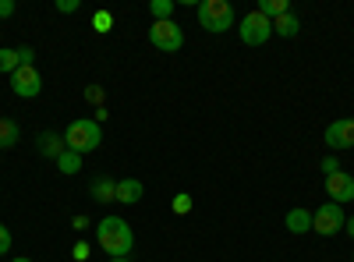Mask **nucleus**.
I'll use <instances>...</instances> for the list:
<instances>
[{
	"label": "nucleus",
	"instance_id": "7",
	"mask_svg": "<svg viewBox=\"0 0 354 262\" xmlns=\"http://www.w3.org/2000/svg\"><path fill=\"white\" fill-rule=\"evenodd\" d=\"M11 93L21 96V100H32L43 93V78L36 71V64H21L15 75H11Z\"/></svg>",
	"mask_w": 354,
	"mask_h": 262
},
{
	"label": "nucleus",
	"instance_id": "17",
	"mask_svg": "<svg viewBox=\"0 0 354 262\" xmlns=\"http://www.w3.org/2000/svg\"><path fill=\"white\" fill-rule=\"evenodd\" d=\"M18 68H21V57H18V50L0 46V75H15Z\"/></svg>",
	"mask_w": 354,
	"mask_h": 262
},
{
	"label": "nucleus",
	"instance_id": "26",
	"mask_svg": "<svg viewBox=\"0 0 354 262\" xmlns=\"http://www.w3.org/2000/svg\"><path fill=\"white\" fill-rule=\"evenodd\" d=\"M18 57H21V64H36V50L32 46H18Z\"/></svg>",
	"mask_w": 354,
	"mask_h": 262
},
{
	"label": "nucleus",
	"instance_id": "3",
	"mask_svg": "<svg viewBox=\"0 0 354 262\" xmlns=\"http://www.w3.org/2000/svg\"><path fill=\"white\" fill-rule=\"evenodd\" d=\"M198 15V25L205 28V32H227V28H234V8L227 4V0H202V4L195 8Z\"/></svg>",
	"mask_w": 354,
	"mask_h": 262
},
{
	"label": "nucleus",
	"instance_id": "10",
	"mask_svg": "<svg viewBox=\"0 0 354 262\" xmlns=\"http://www.w3.org/2000/svg\"><path fill=\"white\" fill-rule=\"evenodd\" d=\"M88 195H93L96 202H103V206L106 202H117V181L110 178V174H100V178L88 185Z\"/></svg>",
	"mask_w": 354,
	"mask_h": 262
},
{
	"label": "nucleus",
	"instance_id": "29",
	"mask_svg": "<svg viewBox=\"0 0 354 262\" xmlns=\"http://www.w3.org/2000/svg\"><path fill=\"white\" fill-rule=\"evenodd\" d=\"M71 223H75V230H85V227H88V216H82V213H78Z\"/></svg>",
	"mask_w": 354,
	"mask_h": 262
},
{
	"label": "nucleus",
	"instance_id": "16",
	"mask_svg": "<svg viewBox=\"0 0 354 262\" xmlns=\"http://www.w3.org/2000/svg\"><path fill=\"white\" fill-rule=\"evenodd\" d=\"M57 170L71 178V174H78V170H82V156H78V153H71V149H64L61 156H57Z\"/></svg>",
	"mask_w": 354,
	"mask_h": 262
},
{
	"label": "nucleus",
	"instance_id": "20",
	"mask_svg": "<svg viewBox=\"0 0 354 262\" xmlns=\"http://www.w3.org/2000/svg\"><path fill=\"white\" fill-rule=\"evenodd\" d=\"M103 100H106L103 85H88V89H85V103H96V106H103Z\"/></svg>",
	"mask_w": 354,
	"mask_h": 262
},
{
	"label": "nucleus",
	"instance_id": "8",
	"mask_svg": "<svg viewBox=\"0 0 354 262\" xmlns=\"http://www.w3.org/2000/svg\"><path fill=\"white\" fill-rule=\"evenodd\" d=\"M326 195L330 202H337V206H344V202H354V178L347 170H337L326 178Z\"/></svg>",
	"mask_w": 354,
	"mask_h": 262
},
{
	"label": "nucleus",
	"instance_id": "34",
	"mask_svg": "<svg viewBox=\"0 0 354 262\" xmlns=\"http://www.w3.org/2000/svg\"><path fill=\"white\" fill-rule=\"evenodd\" d=\"M0 153H4V149H0Z\"/></svg>",
	"mask_w": 354,
	"mask_h": 262
},
{
	"label": "nucleus",
	"instance_id": "31",
	"mask_svg": "<svg viewBox=\"0 0 354 262\" xmlns=\"http://www.w3.org/2000/svg\"><path fill=\"white\" fill-rule=\"evenodd\" d=\"M11 262H32V259H25V255H18V259H11Z\"/></svg>",
	"mask_w": 354,
	"mask_h": 262
},
{
	"label": "nucleus",
	"instance_id": "13",
	"mask_svg": "<svg viewBox=\"0 0 354 262\" xmlns=\"http://www.w3.org/2000/svg\"><path fill=\"white\" fill-rule=\"evenodd\" d=\"M283 223H287L290 234H308V230H312V213L301 209V206H294V209L283 216Z\"/></svg>",
	"mask_w": 354,
	"mask_h": 262
},
{
	"label": "nucleus",
	"instance_id": "24",
	"mask_svg": "<svg viewBox=\"0 0 354 262\" xmlns=\"http://www.w3.org/2000/svg\"><path fill=\"white\" fill-rule=\"evenodd\" d=\"M110 25H113L110 11H100V15H96V32H110Z\"/></svg>",
	"mask_w": 354,
	"mask_h": 262
},
{
	"label": "nucleus",
	"instance_id": "5",
	"mask_svg": "<svg viewBox=\"0 0 354 262\" xmlns=\"http://www.w3.org/2000/svg\"><path fill=\"white\" fill-rule=\"evenodd\" d=\"M344 209L337 206V202H322V206L312 213V230L319 238H333V234H340L344 230Z\"/></svg>",
	"mask_w": 354,
	"mask_h": 262
},
{
	"label": "nucleus",
	"instance_id": "12",
	"mask_svg": "<svg viewBox=\"0 0 354 262\" xmlns=\"http://www.w3.org/2000/svg\"><path fill=\"white\" fill-rule=\"evenodd\" d=\"M142 181L138 178H121L117 181V202H124V206H135V202L142 198Z\"/></svg>",
	"mask_w": 354,
	"mask_h": 262
},
{
	"label": "nucleus",
	"instance_id": "6",
	"mask_svg": "<svg viewBox=\"0 0 354 262\" xmlns=\"http://www.w3.org/2000/svg\"><path fill=\"white\" fill-rule=\"evenodd\" d=\"M149 43L163 53H177L185 46V32H181V25L177 21H153L149 25Z\"/></svg>",
	"mask_w": 354,
	"mask_h": 262
},
{
	"label": "nucleus",
	"instance_id": "25",
	"mask_svg": "<svg viewBox=\"0 0 354 262\" xmlns=\"http://www.w3.org/2000/svg\"><path fill=\"white\" fill-rule=\"evenodd\" d=\"M82 4H78V0H57V11H61V15H75Z\"/></svg>",
	"mask_w": 354,
	"mask_h": 262
},
{
	"label": "nucleus",
	"instance_id": "14",
	"mask_svg": "<svg viewBox=\"0 0 354 262\" xmlns=\"http://www.w3.org/2000/svg\"><path fill=\"white\" fill-rule=\"evenodd\" d=\"M298 15H294V11H287V15H280L277 21H273V36H283V39H294V36H298Z\"/></svg>",
	"mask_w": 354,
	"mask_h": 262
},
{
	"label": "nucleus",
	"instance_id": "27",
	"mask_svg": "<svg viewBox=\"0 0 354 262\" xmlns=\"http://www.w3.org/2000/svg\"><path fill=\"white\" fill-rule=\"evenodd\" d=\"M85 259H88V245L78 241V245H75V262H85Z\"/></svg>",
	"mask_w": 354,
	"mask_h": 262
},
{
	"label": "nucleus",
	"instance_id": "28",
	"mask_svg": "<svg viewBox=\"0 0 354 262\" xmlns=\"http://www.w3.org/2000/svg\"><path fill=\"white\" fill-rule=\"evenodd\" d=\"M15 15V0H0V18H11Z\"/></svg>",
	"mask_w": 354,
	"mask_h": 262
},
{
	"label": "nucleus",
	"instance_id": "4",
	"mask_svg": "<svg viewBox=\"0 0 354 262\" xmlns=\"http://www.w3.org/2000/svg\"><path fill=\"white\" fill-rule=\"evenodd\" d=\"M238 36L245 46H262L266 39L273 36V21L266 18L262 11H248L241 21H238Z\"/></svg>",
	"mask_w": 354,
	"mask_h": 262
},
{
	"label": "nucleus",
	"instance_id": "22",
	"mask_svg": "<svg viewBox=\"0 0 354 262\" xmlns=\"http://www.w3.org/2000/svg\"><path fill=\"white\" fill-rule=\"evenodd\" d=\"M11 252V230H8V223H0V255H8Z\"/></svg>",
	"mask_w": 354,
	"mask_h": 262
},
{
	"label": "nucleus",
	"instance_id": "11",
	"mask_svg": "<svg viewBox=\"0 0 354 262\" xmlns=\"http://www.w3.org/2000/svg\"><path fill=\"white\" fill-rule=\"evenodd\" d=\"M64 149H68V145H64V135H57V131H43V135H39V156L57 160Z\"/></svg>",
	"mask_w": 354,
	"mask_h": 262
},
{
	"label": "nucleus",
	"instance_id": "18",
	"mask_svg": "<svg viewBox=\"0 0 354 262\" xmlns=\"http://www.w3.org/2000/svg\"><path fill=\"white\" fill-rule=\"evenodd\" d=\"M255 11H262L270 21H277L280 15H287V11H290V4H287V0H262V4H259Z\"/></svg>",
	"mask_w": 354,
	"mask_h": 262
},
{
	"label": "nucleus",
	"instance_id": "33",
	"mask_svg": "<svg viewBox=\"0 0 354 262\" xmlns=\"http://www.w3.org/2000/svg\"><path fill=\"white\" fill-rule=\"evenodd\" d=\"M351 262H354V255H351Z\"/></svg>",
	"mask_w": 354,
	"mask_h": 262
},
{
	"label": "nucleus",
	"instance_id": "19",
	"mask_svg": "<svg viewBox=\"0 0 354 262\" xmlns=\"http://www.w3.org/2000/svg\"><path fill=\"white\" fill-rule=\"evenodd\" d=\"M149 15H153V21H170L174 0H153V4H149Z\"/></svg>",
	"mask_w": 354,
	"mask_h": 262
},
{
	"label": "nucleus",
	"instance_id": "30",
	"mask_svg": "<svg viewBox=\"0 0 354 262\" xmlns=\"http://www.w3.org/2000/svg\"><path fill=\"white\" fill-rule=\"evenodd\" d=\"M344 230H347V238H351V241H354V216H351V220H347V223H344Z\"/></svg>",
	"mask_w": 354,
	"mask_h": 262
},
{
	"label": "nucleus",
	"instance_id": "15",
	"mask_svg": "<svg viewBox=\"0 0 354 262\" xmlns=\"http://www.w3.org/2000/svg\"><path fill=\"white\" fill-rule=\"evenodd\" d=\"M18 138H21L18 121H11V118H0V149H11V145H18Z\"/></svg>",
	"mask_w": 354,
	"mask_h": 262
},
{
	"label": "nucleus",
	"instance_id": "9",
	"mask_svg": "<svg viewBox=\"0 0 354 262\" xmlns=\"http://www.w3.org/2000/svg\"><path fill=\"white\" fill-rule=\"evenodd\" d=\"M326 145H330L333 153H340V149H354V121H351V118L333 121V124L326 128Z\"/></svg>",
	"mask_w": 354,
	"mask_h": 262
},
{
	"label": "nucleus",
	"instance_id": "23",
	"mask_svg": "<svg viewBox=\"0 0 354 262\" xmlns=\"http://www.w3.org/2000/svg\"><path fill=\"white\" fill-rule=\"evenodd\" d=\"M319 170H322V174H326V178H330V174H337V170H340V163H337V156H322V163H319Z\"/></svg>",
	"mask_w": 354,
	"mask_h": 262
},
{
	"label": "nucleus",
	"instance_id": "32",
	"mask_svg": "<svg viewBox=\"0 0 354 262\" xmlns=\"http://www.w3.org/2000/svg\"><path fill=\"white\" fill-rule=\"evenodd\" d=\"M106 262H128V259H106Z\"/></svg>",
	"mask_w": 354,
	"mask_h": 262
},
{
	"label": "nucleus",
	"instance_id": "21",
	"mask_svg": "<svg viewBox=\"0 0 354 262\" xmlns=\"http://www.w3.org/2000/svg\"><path fill=\"white\" fill-rule=\"evenodd\" d=\"M174 213H181V216L192 213V195H177L174 198Z\"/></svg>",
	"mask_w": 354,
	"mask_h": 262
},
{
	"label": "nucleus",
	"instance_id": "2",
	"mask_svg": "<svg viewBox=\"0 0 354 262\" xmlns=\"http://www.w3.org/2000/svg\"><path fill=\"white\" fill-rule=\"evenodd\" d=\"M100 142H103V128H100V121H93V118H78V121H71L68 131H64V145H68L71 153H78V156L96 153Z\"/></svg>",
	"mask_w": 354,
	"mask_h": 262
},
{
	"label": "nucleus",
	"instance_id": "1",
	"mask_svg": "<svg viewBox=\"0 0 354 262\" xmlns=\"http://www.w3.org/2000/svg\"><path fill=\"white\" fill-rule=\"evenodd\" d=\"M96 245L110 255V259H128V252L135 248V234L131 223L121 216H103L96 223Z\"/></svg>",
	"mask_w": 354,
	"mask_h": 262
}]
</instances>
